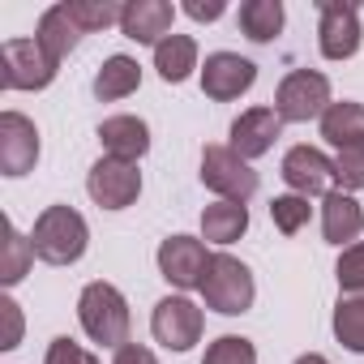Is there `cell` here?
I'll return each instance as SVG.
<instances>
[{"instance_id":"6da1fadb","label":"cell","mask_w":364,"mask_h":364,"mask_svg":"<svg viewBox=\"0 0 364 364\" xmlns=\"http://www.w3.org/2000/svg\"><path fill=\"white\" fill-rule=\"evenodd\" d=\"M86 240H90V228L73 206H48L35 219V232H31L35 257L48 262V266H73L86 253Z\"/></svg>"},{"instance_id":"7a4b0ae2","label":"cell","mask_w":364,"mask_h":364,"mask_svg":"<svg viewBox=\"0 0 364 364\" xmlns=\"http://www.w3.org/2000/svg\"><path fill=\"white\" fill-rule=\"evenodd\" d=\"M77 317H82V330L95 343H103L112 351H120L129 343V321H133L129 317V300L112 283H86L82 300H77Z\"/></svg>"},{"instance_id":"3957f363","label":"cell","mask_w":364,"mask_h":364,"mask_svg":"<svg viewBox=\"0 0 364 364\" xmlns=\"http://www.w3.org/2000/svg\"><path fill=\"white\" fill-rule=\"evenodd\" d=\"M253 296H257V287H253L249 266L232 253H215L210 266H206V279H202L206 309H215L223 317H240V313L253 309Z\"/></svg>"},{"instance_id":"277c9868","label":"cell","mask_w":364,"mask_h":364,"mask_svg":"<svg viewBox=\"0 0 364 364\" xmlns=\"http://www.w3.org/2000/svg\"><path fill=\"white\" fill-rule=\"evenodd\" d=\"M326 107H330V82L317 69H291L274 90V112L287 124L317 120V116H326Z\"/></svg>"},{"instance_id":"5b68a950","label":"cell","mask_w":364,"mask_h":364,"mask_svg":"<svg viewBox=\"0 0 364 364\" xmlns=\"http://www.w3.org/2000/svg\"><path fill=\"white\" fill-rule=\"evenodd\" d=\"M202 185L206 189H215L223 202H249L253 193H257V171L232 150V146H206L202 150Z\"/></svg>"},{"instance_id":"8992f818","label":"cell","mask_w":364,"mask_h":364,"mask_svg":"<svg viewBox=\"0 0 364 364\" xmlns=\"http://www.w3.org/2000/svg\"><path fill=\"white\" fill-rule=\"evenodd\" d=\"M56 60L39 48V39H9L0 48V82L5 90H43L56 77Z\"/></svg>"},{"instance_id":"52a82bcc","label":"cell","mask_w":364,"mask_h":364,"mask_svg":"<svg viewBox=\"0 0 364 364\" xmlns=\"http://www.w3.org/2000/svg\"><path fill=\"white\" fill-rule=\"evenodd\" d=\"M86 193L99 210H124L141 193V171L137 163H124V159H99L86 176Z\"/></svg>"},{"instance_id":"ba28073f","label":"cell","mask_w":364,"mask_h":364,"mask_svg":"<svg viewBox=\"0 0 364 364\" xmlns=\"http://www.w3.org/2000/svg\"><path fill=\"white\" fill-rule=\"evenodd\" d=\"M150 330L167 351H189L202 338V309L193 300H185V296H167V300L154 304Z\"/></svg>"},{"instance_id":"9c48e42d","label":"cell","mask_w":364,"mask_h":364,"mask_svg":"<svg viewBox=\"0 0 364 364\" xmlns=\"http://www.w3.org/2000/svg\"><path fill=\"white\" fill-rule=\"evenodd\" d=\"M360 9L347 0H321V26H317V43L326 60H351L360 52Z\"/></svg>"},{"instance_id":"30bf717a","label":"cell","mask_w":364,"mask_h":364,"mask_svg":"<svg viewBox=\"0 0 364 364\" xmlns=\"http://www.w3.org/2000/svg\"><path fill=\"white\" fill-rule=\"evenodd\" d=\"M206 266H210V253L202 240L193 236H167L159 245V274L180 287V291H189V287H202L206 279Z\"/></svg>"},{"instance_id":"8fae6325","label":"cell","mask_w":364,"mask_h":364,"mask_svg":"<svg viewBox=\"0 0 364 364\" xmlns=\"http://www.w3.org/2000/svg\"><path fill=\"white\" fill-rule=\"evenodd\" d=\"M253 82H257V65L245 60V56H236V52H215V56H206V65H202V90H206V99H215V103L240 99Z\"/></svg>"},{"instance_id":"7c38bea8","label":"cell","mask_w":364,"mask_h":364,"mask_svg":"<svg viewBox=\"0 0 364 364\" xmlns=\"http://www.w3.org/2000/svg\"><path fill=\"white\" fill-rule=\"evenodd\" d=\"M39 163V129L22 112L0 116V171L5 176H26Z\"/></svg>"},{"instance_id":"4fadbf2b","label":"cell","mask_w":364,"mask_h":364,"mask_svg":"<svg viewBox=\"0 0 364 364\" xmlns=\"http://www.w3.org/2000/svg\"><path fill=\"white\" fill-rule=\"evenodd\" d=\"M283 180H287L291 193L317 198V193H326V185L334 180V163L321 150H313V146H291L283 154Z\"/></svg>"},{"instance_id":"5bb4252c","label":"cell","mask_w":364,"mask_h":364,"mask_svg":"<svg viewBox=\"0 0 364 364\" xmlns=\"http://www.w3.org/2000/svg\"><path fill=\"white\" fill-rule=\"evenodd\" d=\"M279 133H283L279 112H274V107H253V112H245V116L232 120V150H236L245 163H253V159H262V154L279 141Z\"/></svg>"},{"instance_id":"9a60e30c","label":"cell","mask_w":364,"mask_h":364,"mask_svg":"<svg viewBox=\"0 0 364 364\" xmlns=\"http://www.w3.org/2000/svg\"><path fill=\"white\" fill-rule=\"evenodd\" d=\"M171 22H176V9L167 5V0H133V5H124L120 31H124V39H133V43L159 48V43L171 35Z\"/></svg>"},{"instance_id":"2e32d148","label":"cell","mask_w":364,"mask_h":364,"mask_svg":"<svg viewBox=\"0 0 364 364\" xmlns=\"http://www.w3.org/2000/svg\"><path fill=\"white\" fill-rule=\"evenodd\" d=\"M99 141H103L107 159L137 163V159L150 150V129H146V120H137V116H112V120L99 124Z\"/></svg>"},{"instance_id":"e0dca14e","label":"cell","mask_w":364,"mask_h":364,"mask_svg":"<svg viewBox=\"0 0 364 364\" xmlns=\"http://www.w3.org/2000/svg\"><path fill=\"white\" fill-rule=\"evenodd\" d=\"M364 232V210H360V202L351 198V193H326V202H321V236L330 240V245H347V240H355Z\"/></svg>"},{"instance_id":"ac0fdd59","label":"cell","mask_w":364,"mask_h":364,"mask_svg":"<svg viewBox=\"0 0 364 364\" xmlns=\"http://www.w3.org/2000/svg\"><path fill=\"white\" fill-rule=\"evenodd\" d=\"M321 137L338 150H364V103H330L321 116Z\"/></svg>"},{"instance_id":"d6986e66","label":"cell","mask_w":364,"mask_h":364,"mask_svg":"<svg viewBox=\"0 0 364 364\" xmlns=\"http://www.w3.org/2000/svg\"><path fill=\"white\" fill-rule=\"evenodd\" d=\"M35 39H39V48L60 65L77 43H82V31H77V22L69 18V9L65 5H52L43 18H39V31H35Z\"/></svg>"},{"instance_id":"ffe728a7","label":"cell","mask_w":364,"mask_h":364,"mask_svg":"<svg viewBox=\"0 0 364 364\" xmlns=\"http://www.w3.org/2000/svg\"><path fill=\"white\" fill-rule=\"evenodd\" d=\"M137 86H141V65H137L133 56H107L103 69L95 73V99H99V103L129 99Z\"/></svg>"},{"instance_id":"44dd1931","label":"cell","mask_w":364,"mask_h":364,"mask_svg":"<svg viewBox=\"0 0 364 364\" xmlns=\"http://www.w3.org/2000/svg\"><path fill=\"white\" fill-rule=\"evenodd\" d=\"M154 69H159L163 82L180 86V82L198 69V43H193L189 35H167V39L154 48Z\"/></svg>"},{"instance_id":"7402d4cb","label":"cell","mask_w":364,"mask_h":364,"mask_svg":"<svg viewBox=\"0 0 364 364\" xmlns=\"http://www.w3.org/2000/svg\"><path fill=\"white\" fill-rule=\"evenodd\" d=\"M249 232V210L240 202H215L202 210V236L210 245H232Z\"/></svg>"},{"instance_id":"603a6c76","label":"cell","mask_w":364,"mask_h":364,"mask_svg":"<svg viewBox=\"0 0 364 364\" xmlns=\"http://www.w3.org/2000/svg\"><path fill=\"white\" fill-rule=\"evenodd\" d=\"M240 31L253 43H270L283 31V5L279 0H245L240 5Z\"/></svg>"},{"instance_id":"cb8c5ba5","label":"cell","mask_w":364,"mask_h":364,"mask_svg":"<svg viewBox=\"0 0 364 364\" xmlns=\"http://www.w3.org/2000/svg\"><path fill=\"white\" fill-rule=\"evenodd\" d=\"M334 338L347 351L364 355V291L338 296V304H334Z\"/></svg>"},{"instance_id":"d4e9b609","label":"cell","mask_w":364,"mask_h":364,"mask_svg":"<svg viewBox=\"0 0 364 364\" xmlns=\"http://www.w3.org/2000/svg\"><path fill=\"white\" fill-rule=\"evenodd\" d=\"M31 262H35V245L5 219V262H0V283H5V287L22 283L26 270H31Z\"/></svg>"},{"instance_id":"484cf974","label":"cell","mask_w":364,"mask_h":364,"mask_svg":"<svg viewBox=\"0 0 364 364\" xmlns=\"http://www.w3.org/2000/svg\"><path fill=\"white\" fill-rule=\"evenodd\" d=\"M65 9H69V18L77 22L82 35L86 31H103V26L124 18V5H112V0H65Z\"/></svg>"},{"instance_id":"4316f807","label":"cell","mask_w":364,"mask_h":364,"mask_svg":"<svg viewBox=\"0 0 364 364\" xmlns=\"http://www.w3.org/2000/svg\"><path fill=\"white\" fill-rule=\"evenodd\" d=\"M270 219H274V228H279L283 236H296V232L309 223V198H300V193L274 198V202H270Z\"/></svg>"},{"instance_id":"83f0119b","label":"cell","mask_w":364,"mask_h":364,"mask_svg":"<svg viewBox=\"0 0 364 364\" xmlns=\"http://www.w3.org/2000/svg\"><path fill=\"white\" fill-rule=\"evenodd\" d=\"M202 364H257V347L240 334H223L206 347V360Z\"/></svg>"},{"instance_id":"f1b7e54d","label":"cell","mask_w":364,"mask_h":364,"mask_svg":"<svg viewBox=\"0 0 364 364\" xmlns=\"http://www.w3.org/2000/svg\"><path fill=\"white\" fill-rule=\"evenodd\" d=\"M334 279H338L343 296L364 291V240L351 245V249H343V257H338V266H334Z\"/></svg>"},{"instance_id":"f546056e","label":"cell","mask_w":364,"mask_h":364,"mask_svg":"<svg viewBox=\"0 0 364 364\" xmlns=\"http://www.w3.org/2000/svg\"><path fill=\"white\" fill-rule=\"evenodd\" d=\"M334 180L343 185V193L364 189V150H338V159H334Z\"/></svg>"},{"instance_id":"4dcf8cb0","label":"cell","mask_w":364,"mask_h":364,"mask_svg":"<svg viewBox=\"0 0 364 364\" xmlns=\"http://www.w3.org/2000/svg\"><path fill=\"white\" fill-rule=\"evenodd\" d=\"M43 364H99L86 347H77L69 334H60V338H52V347H48V360Z\"/></svg>"},{"instance_id":"1f68e13d","label":"cell","mask_w":364,"mask_h":364,"mask_svg":"<svg viewBox=\"0 0 364 364\" xmlns=\"http://www.w3.org/2000/svg\"><path fill=\"white\" fill-rule=\"evenodd\" d=\"M0 313H5V338H0V351H14L22 343V313H18V304L9 296L0 300Z\"/></svg>"},{"instance_id":"d6a6232c","label":"cell","mask_w":364,"mask_h":364,"mask_svg":"<svg viewBox=\"0 0 364 364\" xmlns=\"http://www.w3.org/2000/svg\"><path fill=\"white\" fill-rule=\"evenodd\" d=\"M223 0H210V5H202V0H189V5H185V14L193 18V22H219L223 18Z\"/></svg>"},{"instance_id":"836d02e7","label":"cell","mask_w":364,"mask_h":364,"mask_svg":"<svg viewBox=\"0 0 364 364\" xmlns=\"http://www.w3.org/2000/svg\"><path fill=\"white\" fill-rule=\"evenodd\" d=\"M112 364H159L154 360V351L150 347H141V343H124L120 351H116V360Z\"/></svg>"},{"instance_id":"e575fe53","label":"cell","mask_w":364,"mask_h":364,"mask_svg":"<svg viewBox=\"0 0 364 364\" xmlns=\"http://www.w3.org/2000/svg\"><path fill=\"white\" fill-rule=\"evenodd\" d=\"M296 364H330V360H326V355H317V351H309V355H300Z\"/></svg>"}]
</instances>
